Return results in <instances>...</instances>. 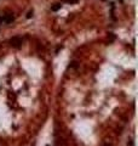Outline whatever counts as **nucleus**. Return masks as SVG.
I'll return each mask as SVG.
<instances>
[{
  "instance_id": "nucleus-1",
  "label": "nucleus",
  "mask_w": 138,
  "mask_h": 146,
  "mask_svg": "<svg viewBox=\"0 0 138 146\" xmlns=\"http://www.w3.org/2000/svg\"><path fill=\"white\" fill-rule=\"evenodd\" d=\"M22 43H23V40H22V38H19V36H13V38L10 39V44L13 48H17V49L22 46Z\"/></svg>"
},
{
  "instance_id": "nucleus-2",
  "label": "nucleus",
  "mask_w": 138,
  "mask_h": 146,
  "mask_svg": "<svg viewBox=\"0 0 138 146\" xmlns=\"http://www.w3.org/2000/svg\"><path fill=\"white\" fill-rule=\"evenodd\" d=\"M12 21H13V16H12V15H6V16L3 17V22H5V23H11Z\"/></svg>"
},
{
  "instance_id": "nucleus-3",
  "label": "nucleus",
  "mask_w": 138,
  "mask_h": 146,
  "mask_svg": "<svg viewBox=\"0 0 138 146\" xmlns=\"http://www.w3.org/2000/svg\"><path fill=\"white\" fill-rule=\"evenodd\" d=\"M61 7H62L61 4H53L52 6H51V10H52V11H58V10L61 9Z\"/></svg>"
},
{
  "instance_id": "nucleus-4",
  "label": "nucleus",
  "mask_w": 138,
  "mask_h": 146,
  "mask_svg": "<svg viewBox=\"0 0 138 146\" xmlns=\"http://www.w3.org/2000/svg\"><path fill=\"white\" fill-rule=\"evenodd\" d=\"M65 3H68V4H75V3H78V0H65Z\"/></svg>"
},
{
  "instance_id": "nucleus-5",
  "label": "nucleus",
  "mask_w": 138,
  "mask_h": 146,
  "mask_svg": "<svg viewBox=\"0 0 138 146\" xmlns=\"http://www.w3.org/2000/svg\"><path fill=\"white\" fill-rule=\"evenodd\" d=\"M33 16V11H29L28 13H27V18H30Z\"/></svg>"
},
{
  "instance_id": "nucleus-6",
  "label": "nucleus",
  "mask_w": 138,
  "mask_h": 146,
  "mask_svg": "<svg viewBox=\"0 0 138 146\" xmlns=\"http://www.w3.org/2000/svg\"><path fill=\"white\" fill-rule=\"evenodd\" d=\"M102 1H107V0H102Z\"/></svg>"
}]
</instances>
